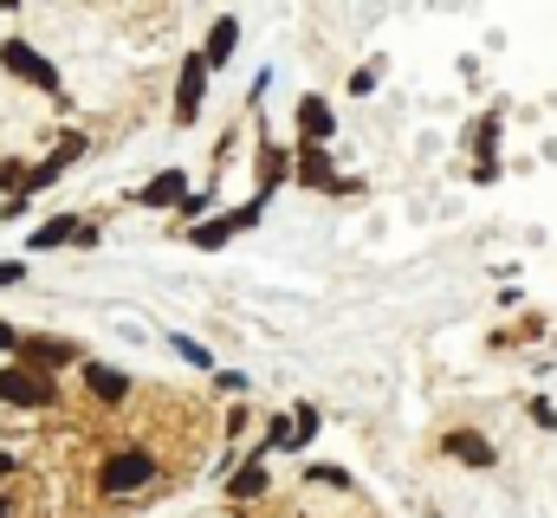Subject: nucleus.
<instances>
[{
    "label": "nucleus",
    "mask_w": 557,
    "mask_h": 518,
    "mask_svg": "<svg viewBox=\"0 0 557 518\" xmlns=\"http://www.w3.org/2000/svg\"><path fill=\"white\" fill-rule=\"evenodd\" d=\"M253 221H260V201H253V208H234L227 221H208V227H195V247H227V240H234L240 227H253Z\"/></svg>",
    "instance_id": "obj_6"
},
{
    "label": "nucleus",
    "mask_w": 557,
    "mask_h": 518,
    "mask_svg": "<svg viewBox=\"0 0 557 518\" xmlns=\"http://www.w3.org/2000/svg\"><path fill=\"white\" fill-rule=\"evenodd\" d=\"M0 402H13V408H52L59 388H52V377H39V370H26V363H7V370H0Z\"/></svg>",
    "instance_id": "obj_2"
},
{
    "label": "nucleus",
    "mask_w": 557,
    "mask_h": 518,
    "mask_svg": "<svg viewBox=\"0 0 557 518\" xmlns=\"http://www.w3.org/2000/svg\"><path fill=\"white\" fill-rule=\"evenodd\" d=\"M175 357H188V363H201V370H208V350H201L195 337H175Z\"/></svg>",
    "instance_id": "obj_15"
},
{
    "label": "nucleus",
    "mask_w": 557,
    "mask_h": 518,
    "mask_svg": "<svg viewBox=\"0 0 557 518\" xmlns=\"http://www.w3.org/2000/svg\"><path fill=\"white\" fill-rule=\"evenodd\" d=\"M85 388H91L98 402H124V395H131V377H124V370H104V363H85Z\"/></svg>",
    "instance_id": "obj_12"
},
{
    "label": "nucleus",
    "mask_w": 557,
    "mask_h": 518,
    "mask_svg": "<svg viewBox=\"0 0 557 518\" xmlns=\"http://www.w3.org/2000/svg\"><path fill=\"white\" fill-rule=\"evenodd\" d=\"M0 65H7L13 78H26L33 91H46V98L59 91V65H52V59H39L26 39H7V46H0Z\"/></svg>",
    "instance_id": "obj_3"
},
{
    "label": "nucleus",
    "mask_w": 557,
    "mask_h": 518,
    "mask_svg": "<svg viewBox=\"0 0 557 518\" xmlns=\"http://www.w3.org/2000/svg\"><path fill=\"white\" fill-rule=\"evenodd\" d=\"M234 46H240V20L227 13V20H214V33H208V52H201V65L214 72V65H227L234 59Z\"/></svg>",
    "instance_id": "obj_9"
},
{
    "label": "nucleus",
    "mask_w": 557,
    "mask_h": 518,
    "mask_svg": "<svg viewBox=\"0 0 557 518\" xmlns=\"http://www.w3.org/2000/svg\"><path fill=\"white\" fill-rule=\"evenodd\" d=\"M7 513H13V506H7V493H0V518H7Z\"/></svg>",
    "instance_id": "obj_19"
},
{
    "label": "nucleus",
    "mask_w": 557,
    "mask_h": 518,
    "mask_svg": "<svg viewBox=\"0 0 557 518\" xmlns=\"http://www.w3.org/2000/svg\"><path fill=\"white\" fill-rule=\"evenodd\" d=\"M20 279H26V266L20 259H0V285H20Z\"/></svg>",
    "instance_id": "obj_16"
},
{
    "label": "nucleus",
    "mask_w": 557,
    "mask_h": 518,
    "mask_svg": "<svg viewBox=\"0 0 557 518\" xmlns=\"http://www.w3.org/2000/svg\"><path fill=\"white\" fill-rule=\"evenodd\" d=\"M65 240H91V227L85 221H72V214H59V221H46V227H33V254H46V247H65Z\"/></svg>",
    "instance_id": "obj_8"
},
{
    "label": "nucleus",
    "mask_w": 557,
    "mask_h": 518,
    "mask_svg": "<svg viewBox=\"0 0 557 518\" xmlns=\"http://www.w3.org/2000/svg\"><path fill=\"white\" fill-rule=\"evenodd\" d=\"M201 91H208V65H201V52H195V59H182V85H175V124H195V118H201Z\"/></svg>",
    "instance_id": "obj_5"
},
{
    "label": "nucleus",
    "mask_w": 557,
    "mask_h": 518,
    "mask_svg": "<svg viewBox=\"0 0 557 518\" xmlns=\"http://www.w3.org/2000/svg\"><path fill=\"white\" fill-rule=\"evenodd\" d=\"M0 350H20V331L13 324H0Z\"/></svg>",
    "instance_id": "obj_17"
},
{
    "label": "nucleus",
    "mask_w": 557,
    "mask_h": 518,
    "mask_svg": "<svg viewBox=\"0 0 557 518\" xmlns=\"http://www.w3.org/2000/svg\"><path fill=\"white\" fill-rule=\"evenodd\" d=\"M156 480V460L143 454V447H124V454H111L104 467H98V493L104 499H124V493H143Z\"/></svg>",
    "instance_id": "obj_1"
},
{
    "label": "nucleus",
    "mask_w": 557,
    "mask_h": 518,
    "mask_svg": "<svg viewBox=\"0 0 557 518\" xmlns=\"http://www.w3.org/2000/svg\"><path fill=\"white\" fill-rule=\"evenodd\" d=\"M447 454H454L460 467H493V460H499V454H493V441H486V434H473V428H454V434H447Z\"/></svg>",
    "instance_id": "obj_7"
},
{
    "label": "nucleus",
    "mask_w": 557,
    "mask_h": 518,
    "mask_svg": "<svg viewBox=\"0 0 557 518\" xmlns=\"http://www.w3.org/2000/svg\"><path fill=\"white\" fill-rule=\"evenodd\" d=\"M227 493H234V499H260V493H267V467H240V473L227 480Z\"/></svg>",
    "instance_id": "obj_14"
},
{
    "label": "nucleus",
    "mask_w": 557,
    "mask_h": 518,
    "mask_svg": "<svg viewBox=\"0 0 557 518\" xmlns=\"http://www.w3.org/2000/svg\"><path fill=\"white\" fill-rule=\"evenodd\" d=\"M298 182H311V188H344V182L331 175V156H324L318 143H305V149H298Z\"/></svg>",
    "instance_id": "obj_10"
},
{
    "label": "nucleus",
    "mask_w": 557,
    "mask_h": 518,
    "mask_svg": "<svg viewBox=\"0 0 557 518\" xmlns=\"http://www.w3.org/2000/svg\"><path fill=\"white\" fill-rule=\"evenodd\" d=\"M13 467H20V460H7V454H0V473H13Z\"/></svg>",
    "instance_id": "obj_18"
},
{
    "label": "nucleus",
    "mask_w": 557,
    "mask_h": 518,
    "mask_svg": "<svg viewBox=\"0 0 557 518\" xmlns=\"http://www.w3.org/2000/svg\"><path fill=\"white\" fill-rule=\"evenodd\" d=\"M298 130H305V136H311V143H324V136H331V111H324V104H318V98H305V104H298Z\"/></svg>",
    "instance_id": "obj_13"
},
{
    "label": "nucleus",
    "mask_w": 557,
    "mask_h": 518,
    "mask_svg": "<svg viewBox=\"0 0 557 518\" xmlns=\"http://www.w3.org/2000/svg\"><path fill=\"white\" fill-rule=\"evenodd\" d=\"M78 357H85V350L65 344V337H20V363L39 370V377H46V370H65V363H78Z\"/></svg>",
    "instance_id": "obj_4"
},
{
    "label": "nucleus",
    "mask_w": 557,
    "mask_h": 518,
    "mask_svg": "<svg viewBox=\"0 0 557 518\" xmlns=\"http://www.w3.org/2000/svg\"><path fill=\"white\" fill-rule=\"evenodd\" d=\"M182 195H188V175H182V169H162V175L143 188V208H175Z\"/></svg>",
    "instance_id": "obj_11"
}]
</instances>
